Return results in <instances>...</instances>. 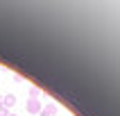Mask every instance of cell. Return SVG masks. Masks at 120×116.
Returning <instances> with one entry per match:
<instances>
[{
    "instance_id": "obj_1",
    "label": "cell",
    "mask_w": 120,
    "mask_h": 116,
    "mask_svg": "<svg viewBox=\"0 0 120 116\" xmlns=\"http://www.w3.org/2000/svg\"><path fill=\"white\" fill-rule=\"evenodd\" d=\"M25 109H27V114H41V109H43V102H41V98H30L27 100V105H25Z\"/></svg>"
},
{
    "instance_id": "obj_2",
    "label": "cell",
    "mask_w": 120,
    "mask_h": 116,
    "mask_svg": "<svg viewBox=\"0 0 120 116\" xmlns=\"http://www.w3.org/2000/svg\"><path fill=\"white\" fill-rule=\"evenodd\" d=\"M2 107H5L7 112H11V109L16 107V96L14 93H5L2 96Z\"/></svg>"
},
{
    "instance_id": "obj_3",
    "label": "cell",
    "mask_w": 120,
    "mask_h": 116,
    "mask_svg": "<svg viewBox=\"0 0 120 116\" xmlns=\"http://www.w3.org/2000/svg\"><path fill=\"white\" fill-rule=\"evenodd\" d=\"M39 116H57V105L54 102H48V105H43V109H41Z\"/></svg>"
},
{
    "instance_id": "obj_4",
    "label": "cell",
    "mask_w": 120,
    "mask_h": 116,
    "mask_svg": "<svg viewBox=\"0 0 120 116\" xmlns=\"http://www.w3.org/2000/svg\"><path fill=\"white\" fill-rule=\"evenodd\" d=\"M27 93H30V98H41V89L39 87H30Z\"/></svg>"
},
{
    "instance_id": "obj_5",
    "label": "cell",
    "mask_w": 120,
    "mask_h": 116,
    "mask_svg": "<svg viewBox=\"0 0 120 116\" xmlns=\"http://www.w3.org/2000/svg\"><path fill=\"white\" fill-rule=\"evenodd\" d=\"M0 116H9V112H7V109L2 107V109H0Z\"/></svg>"
},
{
    "instance_id": "obj_6",
    "label": "cell",
    "mask_w": 120,
    "mask_h": 116,
    "mask_svg": "<svg viewBox=\"0 0 120 116\" xmlns=\"http://www.w3.org/2000/svg\"><path fill=\"white\" fill-rule=\"evenodd\" d=\"M0 109H2V96H0Z\"/></svg>"
},
{
    "instance_id": "obj_7",
    "label": "cell",
    "mask_w": 120,
    "mask_h": 116,
    "mask_svg": "<svg viewBox=\"0 0 120 116\" xmlns=\"http://www.w3.org/2000/svg\"><path fill=\"white\" fill-rule=\"evenodd\" d=\"M9 116H18V114H14V112H9Z\"/></svg>"
}]
</instances>
